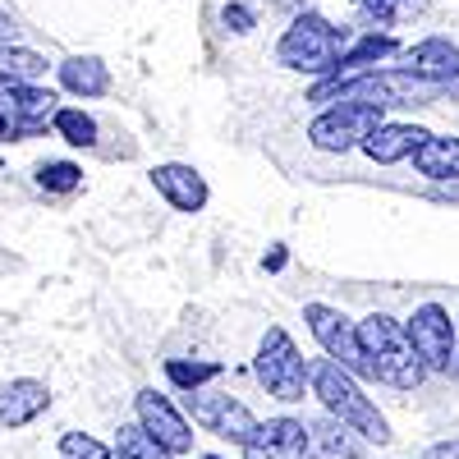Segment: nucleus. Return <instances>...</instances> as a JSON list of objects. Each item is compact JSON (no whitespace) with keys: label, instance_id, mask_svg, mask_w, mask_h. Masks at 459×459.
Here are the masks:
<instances>
[{"label":"nucleus","instance_id":"obj_1","mask_svg":"<svg viewBox=\"0 0 459 459\" xmlns=\"http://www.w3.org/2000/svg\"><path fill=\"white\" fill-rule=\"evenodd\" d=\"M359 344H363V359L372 368V381H386V386H395V391H413L418 381L428 377L409 331L386 313H372V317L359 322Z\"/></svg>","mask_w":459,"mask_h":459},{"label":"nucleus","instance_id":"obj_2","mask_svg":"<svg viewBox=\"0 0 459 459\" xmlns=\"http://www.w3.org/2000/svg\"><path fill=\"white\" fill-rule=\"evenodd\" d=\"M308 386H313V395L326 404V413L340 418L344 428H354L363 441H377V446L391 441V423H386V418L377 413V404L359 391V381L344 372V368H335L331 359L308 363Z\"/></svg>","mask_w":459,"mask_h":459},{"label":"nucleus","instance_id":"obj_3","mask_svg":"<svg viewBox=\"0 0 459 459\" xmlns=\"http://www.w3.org/2000/svg\"><path fill=\"white\" fill-rule=\"evenodd\" d=\"M276 60L285 69H299V74H331L340 69L344 60V28L326 23L322 14H299L285 37H281V47H276Z\"/></svg>","mask_w":459,"mask_h":459},{"label":"nucleus","instance_id":"obj_4","mask_svg":"<svg viewBox=\"0 0 459 459\" xmlns=\"http://www.w3.org/2000/svg\"><path fill=\"white\" fill-rule=\"evenodd\" d=\"M257 381L266 386V395H276L285 404L303 400V381H308V363H303V354L294 350V340L285 326H272L262 335L257 344Z\"/></svg>","mask_w":459,"mask_h":459},{"label":"nucleus","instance_id":"obj_5","mask_svg":"<svg viewBox=\"0 0 459 459\" xmlns=\"http://www.w3.org/2000/svg\"><path fill=\"white\" fill-rule=\"evenodd\" d=\"M303 322H308L313 340L326 350V359H331L335 368H344L350 377H368V381H372V368H368L363 344H359V326H354L350 317L335 313V308H326V303H308V308H303Z\"/></svg>","mask_w":459,"mask_h":459},{"label":"nucleus","instance_id":"obj_6","mask_svg":"<svg viewBox=\"0 0 459 459\" xmlns=\"http://www.w3.org/2000/svg\"><path fill=\"white\" fill-rule=\"evenodd\" d=\"M381 129V106H359V101H340L331 110H322L308 125V143L322 152H350L359 143H368Z\"/></svg>","mask_w":459,"mask_h":459},{"label":"nucleus","instance_id":"obj_7","mask_svg":"<svg viewBox=\"0 0 459 459\" xmlns=\"http://www.w3.org/2000/svg\"><path fill=\"white\" fill-rule=\"evenodd\" d=\"M188 409H194V423L221 441H235V446H248L253 432L262 428L253 409L239 404V400H230V395H216V391H194L188 395Z\"/></svg>","mask_w":459,"mask_h":459},{"label":"nucleus","instance_id":"obj_8","mask_svg":"<svg viewBox=\"0 0 459 459\" xmlns=\"http://www.w3.org/2000/svg\"><path fill=\"white\" fill-rule=\"evenodd\" d=\"M404 331H409L413 350H418V359H423L428 372H450L455 368V326H450V313L441 308V303L413 308Z\"/></svg>","mask_w":459,"mask_h":459},{"label":"nucleus","instance_id":"obj_9","mask_svg":"<svg viewBox=\"0 0 459 459\" xmlns=\"http://www.w3.org/2000/svg\"><path fill=\"white\" fill-rule=\"evenodd\" d=\"M134 409H138V428L157 441V446H166L170 455H188V450H194V428H188V418H184L166 395L138 391V395H134Z\"/></svg>","mask_w":459,"mask_h":459},{"label":"nucleus","instance_id":"obj_10","mask_svg":"<svg viewBox=\"0 0 459 459\" xmlns=\"http://www.w3.org/2000/svg\"><path fill=\"white\" fill-rule=\"evenodd\" d=\"M60 97L51 88H32V83H19V88H5V115H10V125H14V138H32V134H42L47 125H56V106Z\"/></svg>","mask_w":459,"mask_h":459},{"label":"nucleus","instance_id":"obj_11","mask_svg":"<svg viewBox=\"0 0 459 459\" xmlns=\"http://www.w3.org/2000/svg\"><path fill=\"white\" fill-rule=\"evenodd\" d=\"M308 455V423L303 418H266L244 446V459H303Z\"/></svg>","mask_w":459,"mask_h":459},{"label":"nucleus","instance_id":"obj_12","mask_svg":"<svg viewBox=\"0 0 459 459\" xmlns=\"http://www.w3.org/2000/svg\"><path fill=\"white\" fill-rule=\"evenodd\" d=\"M152 184H157V194L175 207V212H203L207 207V179L184 166V161H166L152 170Z\"/></svg>","mask_w":459,"mask_h":459},{"label":"nucleus","instance_id":"obj_13","mask_svg":"<svg viewBox=\"0 0 459 459\" xmlns=\"http://www.w3.org/2000/svg\"><path fill=\"white\" fill-rule=\"evenodd\" d=\"M51 409V391L47 381H32V377H14L0 386V428H23L32 418H42Z\"/></svg>","mask_w":459,"mask_h":459},{"label":"nucleus","instance_id":"obj_14","mask_svg":"<svg viewBox=\"0 0 459 459\" xmlns=\"http://www.w3.org/2000/svg\"><path fill=\"white\" fill-rule=\"evenodd\" d=\"M404 69L418 74V79H428V83L450 88L459 79V47L446 42V37H428V42H418V47L404 51Z\"/></svg>","mask_w":459,"mask_h":459},{"label":"nucleus","instance_id":"obj_15","mask_svg":"<svg viewBox=\"0 0 459 459\" xmlns=\"http://www.w3.org/2000/svg\"><path fill=\"white\" fill-rule=\"evenodd\" d=\"M428 138H432V134L418 129V125H381V129L363 143V152H368L377 166H395V161L418 157V147H423Z\"/></svg>","mask_w":459,"mask_h":459},{"label":"nucleus","instance_id":"obj_16","mask_svg":"<svg viewBox=\"0 0 459 459\" xmlns=\"http://www.w3.org/2000/svg\"><path fill=\"white\" fill-rule=\"evenodd\" d=\"M363 437L354 428H344L340 418H317L308 423V450L317 459H363Z\"/></svg>","mask_w":459,"mask_h":459},{"label":"nucleus","instance_id":"obj_17","mask_svg":"<svg viewBox=\"0 0 459 459\" xmlns=\"http://www.w3.org/2000/svg\"><path fill=\"white\" fill-rule=\"evenodd\" d=\"M60 83L74 97H101V92H110V69L97 56H69L60 65Z\"/></svg>","mask_w":459,"mask_h":459},{"label":"nucleus","instance_id":"obj_18","mask_svg":"<svg viewBox=\"0 0 459 459\" xmlns=\"http://www.w3.org/2000/svg\"><path fill=\"white\" fill-rule=\"evenodd\" d=\"M413 170L437 179V184L459 179V138H428L423 147H418V157H413Z\"/></svg>","mask_w":459,"mask_h":459},{"label":"nucleus","instance_id":"obj_19","mask_svg":"<svg viewBox=\"0 0 459 459\" xmlns=\"http://www.w3.org/2000/svg\"><path fill=\"white\" fill-rule=\"evenodd\" d=\"M47 74V60L37 56V51H23V47H0V79L5 83H32V79H42Z\"/></svg>","mask_w":459,"mask_h":459},{"label":"nucleus","instance_id":"obj_20","mask_svg":"<svg viewBox=\"0 0 459 459\" xmlns=\"http://www.w3.org/2000/svg\"><path fill=\"white\" fill-rule=\"evenodd\" d=\"M354 5H359V14H368L372 23L391 28V23H404V19H413V14H423L428 0H354Z\"/></svg>","mask_w":459,"mask_h":459},{"label":"nucleus","instance_id":"obj_21","mask_svg":"<svg viewBox=\"0 0 459 459\" xmlns=\"http://www.w3.org/2000/svg\"><path fill=\"white\" fill-rule=\"evenodd\" d=\"M115 459H175V455L152 441L138 423H129V428L115 432Z\"/></svg>","mask_w":459,"mask_h":459},{"label":"nucleus","instance_id":"obj_22","mask_svg":"<svg viewBox=\"0 0 459 459\" xmlns=\"http://www.w3.org/2000/svg\"><path fill=\"white\" fill-rule=\"evenodd\" d=\"M166 377L175 381L179 391L194 395V391H203V386H207V381H216V377H221V363H198V359L188 363V359H170V363H166Z\"/></svg>","mask_w":459,"mask_h":459},{"label":"nucleus","instance_id":"obj_23","mask_svg":"<svg viewBox=\"0 0 459 459\" xmlns=\"http://www.w3.org/2000/svg\"><path fill=\"white\" fill-rule=\"evenodd\" d=\"M56 134L65 143H74V147H92L97 143V120H92L88 110H79V106H65L56 115Z\"/></svg>","mask_w":459,"mask_h":459},{"label":"nucleus","instance_id":"obj_24","mask_svg":"<svg viewBox=\"0 0 459 459\" xmlns=\"http://www.w3.org/2000/svg\"><path fill=\"white\" fill-rule=\"evenodd\" d=\"M395 51H400V47H395V37H386V32H368L354 51H344L340 69H368L372 60H381V56H395Z\"/></svg>","mask_w":459,"mask_h":459},{"label":"nucleus","instance_id":"obj_25","mask_svg":"<svg viewBox=\"0 0 459 459\" xmlns=\"http://www.w3.org/2000/svg\"><path fill=\"white\" fill-rule=\"evenodd\" d=\"M37 184H42L47 194H74V188L83 184V170L74 161H42L37 166Z\"/></svg>","mask_w":459,"mask_h":459},{"label":"nucleus","instance_id":"obj_26","mask_svg":"<svg viewBox=\"0 0 459 459\" xmlns=\"http://www.w3.org/2000/svg\"><path fill=\"white\" fill-rule=\"evenodd\" d=\"M60 459H115V450L101 446V441L88 437V432H65V437H60Z\"/></svg>","mask_w":459,"mask_h":459},{"label":"nucleus","instance_id":"obj_27","mask_svg":"<svg viewBox=\"0 0 459 459\" xmlns=\"http://www.w3.org/2000/svg\"><path fill=\"white\" fill-rule=\"evenodd\" d=\"M221 19H225V28H230V32H253V23H257L248 5H225V14H221Z\"/></svg>","mask_w":459,"mask_h":459},{"label":"nucleus","instance_id":"obj_28","mask_svg":"<svg viewBox=\"0 0 459 459\" xmlns=\"http://www.w3.org/2000/svg\"><path fill=\"white\" fill-rule=\"evenodd\" d=\"M423 459H459V441H437Z\"/></svg>","mask_w":459,"mask_h":459},{"label":"nucleus","instance_id":"obj_29","mask_svg":"<svg viewBox=\"0 0 459 459\" xmlns=\"http://www.w3.org/2000/svg\"><path fill=\"white\" fill-rule=\"evenodd\" d=\"M262 266H266V272H281V266H285V248H272L262 257Z\"/></svg>","mask_w":459,"mask_h":459},{"label":"nucleus","instance_id":"obj_30","mask_svg":"<svg viewBox=\"0 0 459 459\" xmlns=\"http://www.w3.org/2000/svg\"><path fill=\"white\" fill-rule=\"evenodd\" d=\"M437 194H441V198H459V179H450V184H441V188H437Z\"/></svg>","mask_w":459,"mask_h":459},{"label":"nucleus","instance_id":"obj_31","mask_svg":"<svg viewBox=\"0 0 459 459\" xmlns=\"http://www.w3.org/2000/svg\"><path fill=\"white\" fill-rule=\"evenodd\" d=\"M0 138H14V125H10V115L0 110Z\"/></svg>","mask_w":459,"mask_h":459},{"label":"nucleus","instance_id":"obj_32","mask_svg":"<svg viewBox=\"0 0 459 459\" xmlns=\"http://www.w3.org/2000/svg\"><path fill=\"white\" fill-rule=\"evenodd\" d=\"M203 459H221V455H203Z\"/></svg>","mask_w":459,"mask_h":459},{"label":"nucleus","instance_id":"obj_33","mask_svg":"<svg viewBox=\"0 0 459 459\" xmlns=\"http://www.w3.org/2000/svg\"><path fill=\"white\" fill-rule=\"evenodd\" d=\"M455 372H459V363H455Z\"/></svg>","mask_w":459,"mask_h":459}]
</instances>
